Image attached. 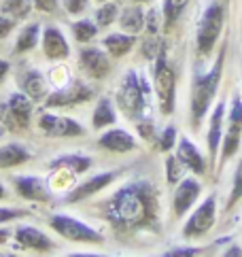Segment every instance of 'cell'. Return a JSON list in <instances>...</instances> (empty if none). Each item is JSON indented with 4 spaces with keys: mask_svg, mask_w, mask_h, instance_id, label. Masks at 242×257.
<instances>
[{
    "mask_svg": "<svg viewBox=\"0 0 242 257\" xmlns=\"http://www.w3.org/2000/svg\"><path fill=\"white\" fill-rule=\"evenodd\" d=\"M153 89L157 96V108L164 117H170L176 108V70L168 58V45L162 43L155 53Z\"/></svg>",
    "mask_w": 242,
    "mask_h": 257,
    "instance_id": "cell-4",
    "label": "cell"
},
{
    "mask_svg": "<svg viewBox=\"0 0 242 257\" xmlns=\"http://www.w3.org/2000/svg\"><path fill=\"white\" fill-rule=\"evenodd\" d=\"M189 0H164L162 5V22H164V30L170 32L172 26L181 20L183 11L187 9Z\"/></svg>",
    "mask_w": 242,
    "mask_h": 257,
    "instance_id": "cell-28",
    "label": "cell"
},
{
    "mask_svg": "<svg viewBox=\"0 0 242 257\" xmlns=\"http://www.w3.org/2000/svg\"><path fill=\"white\" fill-rule=\"evenodd\" d=\"M39 43H41V24H28L26 28L20 32V36H17L13 53H17V56H24V53L32 51Z\"/></svg>",
    "mask_w": 242,
    "mask_h": 257,
    "instance_id": "cell-27",
    "label": "cell"
},
{
    "mask_svg": "<svg viewBox=\"0 0 242 257\" xmlns=\"http://www.w3.org/2000/svg\"><path fill=\"white\" fill-rule=\"evenodd\" d=\"M32 160V151L24 143H5L0 145V168L11 170L17 166H24Z\"/></svg>",
    "mask_w": 242,
    "mask_h": 257,
    "instance_id": "cell-22",
    "label": "cell"
},
{
    "mask_svg": "<svg viewBox=\"0 0 242 257\" xmlns=\"http://www.w3.org/2000/svg\"><path fill=\"white\" fill-rule=\"evenodd\" d=\"M13 236V232L11 229H5V227H0V244H5V242H9V238Z\"/></svg>",
    "mask_w": 242,
    "mask_h": 257,
    "instance_id": "cell-44",
    "label": "cell"
},
{
    "mask_svg": "<svg viewBox=\"0 0 242 257\" xmlns=\"http://www.w3.org/2000/svg\"><path fill=\"white\" fill-rule=\"evenodd\" d=\"M225 115H227V108H225V100H219L215 104L208 119V134H206V141H208V164H215L219 158V149H221V139H223V130H225Z\"/></svg>",
    "mask_w": 242,
    "mask_h": 257,
    "instance_id": "cell-17",
    "label": "cell"
},
{
    "mask_svg": "<svg viewBox=\"0 0 242 257\" xmlns=\"http://www.w3.org/2000/svg\"><path fill=\"white\" fill-rule=\"evenodd\" d=\"M176 136H179V130H176V125L174 123H168L164 127V130L155 136V141L153 143H157V149H160L162 153H170L174 147H176Z\"/></svg>",
    "mask_w": 242,
    "mask_h": 257,
    "instance_id": "cell-32",
    "label": "cell"
},
{
    "mask_svg": "<svg viewBox=\"0 0 242 257\" xmlns=\"http://www.w3.org/2000/svg\"><path fill=\"white\" fill-rule=\"evenodd\" d=\"M49 227L58 236H62L68 242H79V244H104V234L98 232L96 227L79 221L70 215L55 213L49 217Z\"/></svg>",
    "mask_w": 242,
    "mask_h": 257,
    "instance_id": "cell-6",
    "label": "cell"
},
{
    "mask_svg": "<svg viewBox=\"0 0 242 257\" xmlns=\"http://www.w3.org/2000/svg\"><path fill=\"white\" fill-rule=\"evenodd\" d=\"M3 134H5V127L0 125V141H3Z\"/></svg>",
    "mask_w": 242,
    "mask_h": 257,
    "instance_id": "cell-48",
    "label": "cell"
},
{
    "mask_svg": "<svg viewBox=\"0 0 242 257\" xmlns=\"http://www.w3.org/2000/svg\"><path fill=\"white\" fill-rule=\"evenodd\" d=\"M32 0H3V7H0V11L5 15H11L15 22L20 20H26L28 15L32 11Z\"/></svg>",
    "mask_w": 242,
    "mask_h": 257,
    "instance_id": "cell-30",
    "label": "cell"
},
{
    "mask_svg": "<svg viewBox=\"0 0 242 257\" xmlns=\"http://www.w3.org/2000/svg\"><path fill=\"white\" fill-rule=\"evenodd\" d=\"M160 198L162 191L153 181L132 179L98 206L100 217L117 234H132L141 229L160 232Z\"/></svg>",
    "mask_w": 242,
    "mask_h": 257,
    "instance_id": "cell-1",
    "label": "cell"
},
{
    "mask_svg": "<svg viewBox=\"0 0 242 257\" xmlns=\"http://www.w3.org/2000/svg\"><path fill=\"white\" fill-rule=\"evenodd\" d=\"M202 194V185L195 177H183L176 183V189L172 194V215L174 219H183L185 213L198 202Z\"/></svg>",
    "mask_w": 242,
    "mask_h": 257,
    "instance_id": "cell-15",
    "label": "cell"
},
{
    "mask_svg": "<svg viewBox=\"0 0 242 257\" xmlns=\"http://www.w3.org/2000/svg\"><path fill=\"white\" fill-rule=\"evenodd\" d=\"M9 198V191H7V187L0 183V200H7Z\"/></svg>",
    "mask_w": 242,
    "mask_h": 257,
    "instance_id": "cell-46",
    "label": "cell"
},
{
    "mask_svg": "<svg viewBox=\"0 0 242 257\" xmlns=\"http://www.w3.org/2000/svg\"><path fill=\"white\" fill-rule=\"evenodd\" d=\"M9 70H11V62L0 60V85L5 83V79H7V75H9Z\"/></svg>",
    "mask_w": 242,
    "mask_h": 257,
    "instance_id": "cell-43",
    "label": "cell"
},
{
    "mask_svg": "<svg viewBox=\"0 0 242 257\" xmlns=\"http://www.w3.org/2000/svg\"><path fill=\"white\" fill-rule=\"evenodd\" d=\"M32 3L41 13H55L58 11L60 0H32Z\"/></svg>",
    "mask_w": 242,
    "mask_h": 257,
    "instance_id": "cell-42",
    "label": "cell"
},
{
    "mask_svg": "<svg viewBox=\"0 0 242 257\" xmlns=\"http://www.w3.org/2000/svg\"><path fill=\"white\" fill-rule=\"evenodd\" d=\"M185 177V166L179 162L176 155L166 153V181H168V185H176L181 179Z\"/></svg>",
    "mask_w": 242,
    "mask_h": 257,
    "instance_id": "cell-34",
    "label": "cell"
},
{
    "mask_svg": "<svg viewBox=\"0 0 242 257\" xmlns=\"http://www.w3.org/2000/svg\"><path fill=\"white\" fill-rule=\"evenodd\" d=\"M117 24L121 32H128V34H134L138 36L145 30V24H147V13L141 9V5H134V7H126L124 11L119 13L117 17Z\"/></svg>",
    "mask_w": 242,
    "mask_h": 257,
    "instance_id": "cell-23",
    "label": "cell"
},
{
    "mask_svg": "<svg viewBox=\"0 0 242 257\" xmlns=\"http://www.w3.org/2000/svg\"><path fill=\"white\" fill-rule=\"evenodd\" d=\"M119 17V7L117 3L113 0H108V3H102L96 11V24L98 28H108V26H113Z\"/></svg>",
    "mask_w": 242,
    "mask_h": 257,
    "instance_id": "cell-31",
    "label": "cell"
},
{
    "mask_svg": "<svg viewBox=\"0 0 242 257\" xmlns=\"http://www.w3.org/2000/svg\"><path fill=\"white\" fill-rule=\"evenodd\" d=\"M117 106L130 121H145L153 119V98H151V85L145 79L143 72L128 70L121 87L117 89Z\"/></svg>",
    "mask_w": 242,
    "mask_h": 257,
    "instance_id": "cell-3",
    "label": "cell"
},
{
    "mask_svg": "<svg viewBox=\"0 0 242 257\" xmlns=\"http://www.w3.org/2000/svg\"><path fill=\"white\" fill-rule=\"evenodd\" d=\"M115 123H117V111H115L113 102H110L108 98L98 100L94 113H91V127H94V130H104V127H110Z\"/></svg>",
    "mask_w": 242,
    "mask_h": 257,
    "instance_id": "cell-26",
    "label": "cell"
},
{
    "mask_svg": "<svg viewBox=\"0 0 242 257\" xmlns=\"http://www.w3.org/2000/svg\"><path fill=\"white\" fill-rule=\"evenodd\" d=\"M204 253V246H174V249L166 251V257H193Z\"/></svg>",
    "mask_w": 242,
    "mask_h": 257,
    "instance_id": "cell-37",
    "label": "cell"
},
{
    "mask_svg": "<svg viewBox=\"0 0 242 257\" xmlns=\"http://www.w3.org/2000/svg\"><path fill=\"white\" fill-rule=\"evenodd\" d=\"M79 68L85 77L94 81H102L108 77L110 68H113V62H110V56L106 53V49L83 47L79 51Z\"/></svg>",
    "mask_w": 242,
    "mask_h": 257,
    "instance_id": "cell-13",
    "label": "cell"
},
{
    "mask_svg": "<svg viewBox=\"0 0 242 257\" xmlns=\"http://www.w3.org/2000/svg\"><path fill=\"white\" fill-rule=\"evenodd\" d=\"M34 102L24 91H15L0 102V123L9 132H26L32 121Z\"/></svg>",
    "mask_w": 242,
    "mask_h": 257,
    "instance_id": "cell-7",
    "label": "cell"
},
{
    "mask_svg": "<svg viewBox=\"0 0 242 257\" xmlns=\"http://www.w3.org/2000/svg\"><path fill=\"white\" fill-rule=\"evenodd\" d=\"M41 47L45 58H49L51 62H62L70 56V47L66 36L62 34L58 26H47L41 34Z\"/></svg>",
    "mask_w": 242,
    "mask_h": 257,
    "instance_id": "cell-19",
    "label": "cell"
},
{
    "mask_svg": "<svg viewBox=\"0 0 242 257\" xmlns=\"http://www.w3.org/2000/svg\"><path fill=\"white\" fill-rule=\"evenodd\" d=\"M240 200H242V158H240V162L236 164L234 177H231V189H229V198H227L225 210H231Z\"/></svg>",
    "mask_w": 242,
    "mask_h": 257,
    "instance_id": "cell-33",
    "label": "cell"
},
{
    "mask_svg": "<svg viewBox=\"0 0 242 257\" xmlns=\"http://www.w3.org/2000/svg\"><path fill=\"white\" fill-rule=\"evenodd\" d=\"M242 141V98L234 96L229 104V113L225 119V132L221 139V149H219V166H223L227 160H231L240 149Z\"/></svg>",
    "mask_w": 242,
    "mask_h": 257,
    "instance_id": "cell-8",
    "label": "cell"
},
{
    "mask_svg": "<svg viewBox=\"0 0 242 257\" xmlns=\"http://www.w3.org/2000/svg\"><path fill=\"white\" fill-rule=\"evenodd\" d=\"M225 11H227L225 5L219 3V0H212L204 9L198 24V32H195V49H198L200 58H208L215 51L217 43L221 39L223 26H225Z\"/></svg>",
    "mask_w": 242,
    "mask_h": 257,
    "instance_id": "cell-5",
    "label": "cell"
},
{
    "mask_svg": "<svg viewBox=\"0 0 242 257\" xmlns=\"http://www.w3.org/2000/svg\"><path fill=\"white\" fill-rule=\"evenodd\" d=\"M39 130L49 139H79L85 134L83 125L72 117L43 113L39 117Z\"/></svg>",
    "mask_w": 242,
    "mask_h": 257,
    "instance_id": "cell-11",
    "label": "cell"
},
{
    "mask_svg": "<svg viewBox=\"0 0 242 257\" xmlns=\"http://www.w3.org/2000/svg\"><path fill=\"white\" fill-rule=\"evenodd\" d=\"M117 177H119L117 170H108V172H100V174H96V177L79 183V185H74V187L68 189L66 198H64V204H77V202L94 198L96 194H100L102 189H106Z\"/></svg>",
    "mask_w": 242,
    "mask_h": 257,
    "instance_id": "cell-14",
    "label": "cell"
},
{
    "mask_svg": "<svg viewBox=\"0 0 242 257\" xmlns=\"http://www.w3.org/2000/svg\"><path fill=\"white\" fill-rule=\"evenodd\" d=\"M134 3H138V5H143V3H151V0H134Z\"/></svg>",
    "mask_w": 242,
    "mask_h": 257,
    "instance_id": "cell-47",
    "label": "cell"
},
{
    "mask_svg": "<svg viewBox=\"0 0 242 257\" xmlns=\"http://www.w3.org/2000/svg\"><path fill=\"white\" fill-rule=\"evenodd\" d=\"M225 56H227V45L223 43L219 49L212 66L204 72H195L191 81V98H189V117H191V127L200 130L202 121L206 119L212 102L217 98V91L223 79V68H225Z\"/></svg>",
    "mask_w": 242,
    "mask_h": 257,
    "instance_id": "cell-2",
    "label": "cell"
},
{
    "mask_svg": "<svg viewBox=\"0 0 242 257\" xmlns=\"http://www.w3.org/2000/svg\"><path fill=\"white\" fill-rule=\"evenodd\" d=\"M217 221V196L210 194L202 204L189 215V219L183 225V238L185 240H198L206 236Z\"/></svg>",
    "mask_w": 242,
    "mask_h": 257,
    "instance_id": "cell-9",
    "label": "cell"
},
{
    "mask_svg": "<svg viewBox=\"0 0 242 257\" xmlns=\"http://www.w3.org/2000/svg\"><path fill=\"white\" fill-rule=\"evenodd\" d=\"M13 238L20 249L24 251H34V253H53L58 249L51 238L41 232L39 227H32V225H20L17 229H13Z\"/></svg>",
    "mask_w": 242,
    "mask_h": 257,
    "instance_id": "cell-16",
    "label": "cell"
},
{
    "mask_svg": "<svg viewBox=\"0 0 242 257\" xmlns=\"http://www.w3.org/2000/svg\"><path fill=\"white\" fill-rule=\"evenodd\" d=\"M91 166H94V160L87 158V155H79V153H70V155H60L49 162V168H64L72 174H81V172H87Z\"/></svg>",
    "mask_w": 242,
    "mask_h": 257,
    "instance_id": "cell-25",
    "label": "cell"
},
{
    "mask_svg": "<svg viewBox=\"0 0 242 257\" xmlns=\"http://www.w3.org/2000/svg\"><path fill=\"white\" fill-rule=\"evenodd\" d=\"M70 79H72V77H70V72L64 68V66H58V68H53V70H51V83L55 85V89L62 87V85H66Z\"/></svg>",
    "mask_w": 242,
    "mask_h": 257,
    "instance_id": "cell-40",
    "label": "cell"
},
{
    "mask_svg": "<svg viewBox=\"0 0 242 257\" xmlns=\"http://www.w3.org/2000/svg\"><path fill=\"white\" fill-rule=\"evenodd\" d=\"M72 34H74V41L77 43H83V45H87L91 43L98 36V24L96 22H91V20H79V22H74L72 26Z\"/></svg>",
    "mask_w": 242,
    "mask_h": 257,
    "instance_id": "cell-29",
    "label": "cell"
},
{
    "mask_svg": "<svg viewBox=\"0 0 242 257\" xmlns=\"http://www.w3.org/2000/svg\"><path fill=\"white\" fill-rule=\"evenodd\" d=\"M104 49L110 58H126L130 51L134 49L136 45V36L134 34H128V32H115V34H108L104 41Z\"/></svg>",
    "mask_w": 242,
    "mask_h": 257,
    "instance_id": "cell-24",
    "label": "cell"
},
{
    "mask_svg": "<svg viewBox=\"0 0 242 257\" xmlns=\"http://www.w3.org/2000/svg\"><path fill=\"white\" fill-rule=\"evenodd\" d=\"M94 98V89L87 83H83L81 79H70L66 85L58 87L55 91H49V96L45 98V106L47 108H70L79 106L83 102H89Z\"/></svg>",
    "mask_w": 242,
    "mask_h": 257,
    "instance_id": "cell-10",
    "label": "cell"
},
{
    "mask_svg": "<svg viewBox=\"0 0 242 257\" xmlns=\"http://www.w3.org/2000/svg\"><path fill=\"white\" fill-rule=\"evenodd\" d=\"M223 255H227V257H231V255H242V249H240V246H229V249L225 251V253H223Z\"/></svg>",
    "mask_w": 242,
    "mask_h": 257,
    "instance_id": "cell-45",
    "label": "cell"
},
{
    "mask_svg": "<svg viewBox=\"0 0 242 257\" xmlns=\"http://www.w3.org/2000/svg\"><path fill=\"white\" fill-rule=\"evenodd\" d=\"M136 130H138V136H141L143 141H155V123H153V119L138 121L136 123Z\"/></svg>",
    "mask_w": 242,
    "mask_h": 257,
    "instance_id": "cell-38",
    "label": "cell"
},
{
    "mask_svg": "<svg viewBox=\"0 0 242 257\" xmlns=\"http://www.w3.org/2000/svg\"><path fill=\"white\" fill-rule=\"evenodd\" d=\"M26 208H0V225L3 223H9V221H15V219H24L28 217Z\"/></svg>",
    "mask_w": 242,
    "mask_h": 257,
    "instance_id": "cell-36",
    "label": "cell"
},
{
    "mask_svg": "<svg viewBox=\"0 0 242 257\" xmlns=\"http://www.w3.org/2000/svg\"><path fill=\"white\" fill-rule=\"evenodd\" d=\"M98 147L110 153H132L136 151V139L124 127H113V130H106L104 134H100L98 139Z\"/></svg>",
    "mask_w": 242,
    "mask_h": 257,
    "instance_id": "cell-21",
    "label": "cell"
},
{
    "mask_svg": "<svg viewBox=\"0 0 242 257\" xmlns=\"http://www.w3.org/2000/svg\"><path fill=\"white\" fill-rule=\"evenodd\" d=\"M160 13H162V11H160ZM160 13H157V9H149V13H147V24H145L149 36H157V32H160Z\"/></svg>",
    "mask_w": 242,
    "mask_h": 257,
    "instance_id": "cell-39",
    "label": "cell"
},
{
    "mask_svg": "<svg viewBox=\"0 0 242 257\" xmlns=\"http://www.w3.org/2000/svg\"><path fill=\"white\" fill-rule=\"evenodd\" d=\"M17 85L24 94L32 100L34 104H41L45 102V98L49 96V85H47V79L41 70L36 68H28L24 70L20 77H17Z\"/></svg>",
    "mask_w": 242,
    "mask_h": 257,
    "instance_id": "cell-20",
    "label": "cell"
},
{
    "mask_svg": "<svg viewBox=\"0 0 242 257\" xmlns=\"http://www.w3.org/2000/svg\"><path fill=\"white\" fill-rule=\"evenodd\" d=\"M176 158L179 162L185 166V170H189L195 177H204L208 170V164H206V158L202 155V151L195 147L193 141H189L187 136H181L179 143H176Z\"/></svg>",
    "mask_w": 242,
    "mask_h": 257,
    "instance_id": "cell-18",
    "label": "cell"
},
{
    "mask_svg": "<svg viewBox=\"0 0 242 257\" xmlns=\"http://www.w3.org/2000/svg\"><path fill=\"white\" fill-rule=\"evenodd\" d=\"M62 5L68 15H83L89 9V0H62Z\"/></svg>",
    "mask_w": 242,
    "mask_h": 257,
    "instance_id": "cell-35",
    "label": "cell"
},
{
    "mask_svg": "<svg viewBox=\"0 0 242 257\" xmlns=\"http://www.w3.org/2000/svg\"><path fill=\"white\" fill-rule=\"evenodd\" d=\"M13 28H15V20H13V17H7L5 13L0 15V41L7 39V36L13 32Z\"/></svg>",
    "mask_w": 242,
    "mask_h": 257,
    "instance_id": "cell-41",
    "label": "cell"
},
{
    "mask_svg": "<svg viewBox=\"0 0 242 257\" xmlns=\"http://www.w3.org/2000/svg\"><path fill=\"white\" fill-rule=\"evenodd\" d=\"M98 3H100V5H102V3H108V0H98Z\"/></svg>",
    "mask_w": 242,
    "mask_h": 257,
    "instance_id": "cell-49",
    "label": "cell"
},
{
    "mask_svg": "<svg viewBox=\"0 0 242 257\" xmlns=\"http://www.w3.org/2000/svg\"><path fill=\"white\" fill-rule=\"evenodd\" d=\"M11 185L15 189V194L22 200L28 202H39V204H47L53 198V191L49 187V183L41 177H32V174H20V177L11 179Z\"/></svg>",
    "mask_w": 242,
    "mask_h": 257,
    "instance_id": "cell-12",
    "label": "cell"
}]
</instances>
